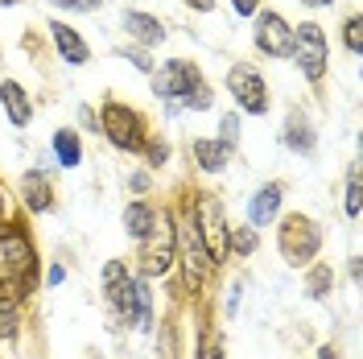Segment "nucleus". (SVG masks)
Returning <instances> with one entry per match:
<instances>
[{
    "label": "nucleus",
    "mask_w": 363,
    "mask_h": 359,
    "mask_svg": "<svg viewBox=\"0 0 363 359\" xmlns=\"http://www.w3.org/2000/svg\"><path fill=\"white\" fill-rule=\"evenodd\" d=\"M277 252L285 256L289 269H306L314 265V256L322 252V231L310 215H285L277 227Z\"/></svg>",
    "instance_id": "1"
},
{
    "label": "nucleus",
    "mask_w": 363,
    "mask_h": 359,
    "mask_svg": "<svg viewBox=\"0 0 363 359\" xmlns=\"http://www.w3.org/2000/svg\"><path fill=\"white\" fill-rule=\"evenodd\" d=\"M194 236L203 240L206 256H211V265H223L227 260V215H223V202L215 199V194H199L194 199Z\"/></svg>",
    "instance_id": "2"
},
{
    "label": "nucleus",
    "mask_w": 363,
    "mask_h": 359,
    "mask_svg": "<svg viewBox=\"0 0 363 359\" xmlns=\"http://www.w3.org/2000/svg\"><path fill=\"white\" fill-rule=\"evenodd\" d=\"M174 244H178V219L174 215H157L153 231L140 240V277L145 281L169 272V265H174Z\"/></svg>",
    "instance_id": "3"
},
{
    "label": "nucleus",
    "mask_w": 363,
    "mask_h": 359,
    "mask_svg": "<svg viewBox=\"0 0 363 359\" xmlns=\"http://www.w3.org/2000/svg\"><path fill=\"white\" fill-rule=\"evenodd\" d=\"M99 133L108 136L120 153H140L145 149V116L136 108H124V104H104Z\"/></svg>",
    "instance_id": "4"
},
{
    "label": "nucleus",
    "mask_w": 363,
    "mask_h": 359,
    "mask_svg": "<svg viewBox=\"0 0 363 359\" xmlns=\"http://www.w3.org/2000/svg\"><path fill=\"white\" fill-rule=\"evenodd\" d=\"M174 256L182 265V289L186 293H203L206 277H211V256H206L203 240L194 236V223H182L178 227V244H174Z\"/></svg>",
    "instance_id": "5"
},
{
    "label": "nucleus",
    "mask_w": 363,
    "mask_h": 359,
    "mask_svg": "<svg viewBox=\"0 0 363 359\" xmlns=\"http://www.w3.org/2000/svg\"><path fill=\"white\" fill-rule=\"evenodd\" d=\"M289 54L297 58V67H301V74L310 83H322V74H326V33H322V25H314V21L297 25Z\"/></svg>",
    "instance_id": "6"
},
{
    "label": "nucleus",
    "mask_w": 363,
    "mask_h": 359,
    "mask_svg": "<svg viewBox=\"0 0 363 359\" xmlns=\"http://www.w3.org/2000/svg\"><path fill=\"white\" fill-rule=\"evenodd\" d=\"M29 269H33V244H29V236L17 231V227L0 231V285L25 281Z\"/></svg>",
    "instance_id": "7"
},
{
    "label": "nucleus",
    "mask_w": 363,
    "mask_h": 359,
    "mask_svg": "<svg viewBox=\"0 0 363 359\" xmlns=\"http://www.w3.org/2000/svg\"><path fill=\"white\" fill-rule=\"evenodd\" d=\"M149 79H153V95H157V99H165V104H182V95L194 87L203 74H199L194 62H186V58H169V62H165L161 70H153Z\"/></svg>",
    "instance_id": "8"
},
{
    "label": "nucleus",
    "mask_w": 363,
    "mask_h": 359,
    "mask_svg": "<svg viewBox=\"0 0 363 359\" xmlns=\"http://www.w3.org/2000/svg\"><path fill=\"white\" fill-rule=\"evenodd\" d=\"M227 91L235 95V104H240L248 116L269 112V87H264V79H260L252 67H231L227 70Z\"/></svg>",
    "instance_id": "9"
},
{
    "label": "nucleus",
    "mask_w": 363,
    "mask_h": 359,
    "mask_svg": "<svg viewBox=\"0 0 363 359\" xmlns=\"http://www.w3.org/2000/svg\"><path fill=\"white\" fill-rule=\"evenodd\" d=\"M256 50L269 54V58H289V45H294V29L281 13H256Z\"/></svg>",
    "instance_id": "10"
},
{
    "label": "nucleus",
    "mask_w": 363,
    "mask_h": 359,
    "mask_svg": "<svg viewBox=\"0 0 363 359\" xmlns=\"http://www.w3.org/2000/svg\"><path fill=\"white\" fill-rule=\"evenodd\" d=\"M120 318H124L133 331H140V335H149V331H153V289H149V281H145L140 272L128 281V293H124Z\"/></svg>",
    "instance_id": "11"
},
{
    "label": "nucleus",
    "mask_w": 363,
    "mask_h": 359,
    "mask_svg": "<svg viewBox=\"0 0 363 359\" xmlns=\"http://www.w3.org/2000/svg\"><path fill=\"white\" fill-rule=\"evenodd\" d=\"M281 202H285V186L281 182H269V186H260L248 202V223L252 227H269L277 215H281Z\"/></svg>",
    "instance_id": "12"
},
{
    "label": "nucleus",
    "mask_w": 363,
    "mask_h": 359,
    "mask_svg": "<svg viewBox=\"0 0 363 359\" xmlns=\"http://www.w3.org/2000/svg\"><path fill=\"white\" fill-rule=\"evenodd\" d=\"M0 104H4L13 128H25L33 120V104H29V95H25V87L17 79H0Z\"/></svg>",
    "instance_id": "13"
},
{
    "label": "nucleus",
    "mask_w": 363,
    "mask_h": 359,
    "mask_svg": "<svg viewBox=\"0 0 363 359\" xmlns=\"http://www.w3.org/2000/svg\"><path fill=\"white\" fill-rule=\"evenodd\" d=\"M50 38H54V45H58V54H62V62H70V67H83L91 58L87 42L70 29L67 21H50Z\"/></svg>",
    "instance_id": "14"
},
{
    "label": "nucleus",
    "mask_w": 363,
    "mask_h": 359,
    "mask_svg": "<svg viewBox=\"0 0 363 359\" xmlns=\"http://www.w3.org/2000/svg\"><path fill=\"white\" fill-rule=\"evenodd\" d=\"M128 281H133V272L124 260H108L104 272H99V285H104V302L112 306L116 314H120V306H124V293H128Z\"/></svg>",
    "instance_id": "15"
},
{
    "label": "nucleus",
    "mask_w": 363,
    "mask_h": 359,
    "mask_svg": "<svg viewBox=\"0 0 363 359\" xmlns=\"http://www.w3.org/2000/svg\"><path fill=\"white\" fill-rule=\"evenodd\" d=\"M124 29H128V38L140 45H161L165 42V25L153 17V13H136V9H128L124 13Z\"/></svg>",
    "instance_id": "16"
},
{
    "label": "nucleus",
    "mask_w": 363,
    "mask_h": 359,
    "mask_svg": "<svg viewBox=\"0 0 363 359\" xmlns=\"http://www.w3.org/2000/svg\"><path fill=\"white\" fill-rule=\"evenodd\" d=\"M314 145H318V133H314V124H310V116L289 112V120H285V149H294V153H301V158H310Z\"/></svg>",
    "instance_id": "17"
},
{
    "label": "nucleus",
    "mask_w": 363,
    "mask_h": 359,
    "mask_svg": "<svg viewBox=\"0 0 363 359\" xmlns=\"http://www.w3.org/2000/svg\"><path fill=\"white\" fill-rule=\"evenodd\" d=\"M120 223H124V236H128V240H145V236L153 231V223H157V211H153L145 199H133L128 206H124Z\"/></svg>",
    "instance_id": "18"
},
{
    "label": "nucleus",
    "mask_w": 363,
    "mask_h": 359,
    "mask_svg": "<svg viewBox=\"0 0 363 359\" xmlns=\"http://www.w3.org/2000/svg\"><path fill=\"white\" fill-rule=\"evenodd\" d=\"M50 145H54V158H58L62 170H79V165H83V140H79L74 128H58Z\"/></svg>",
    "instance_id": "19"
},
{
    "label": "nucleus",
    "mask_w": 363,
    "mask_h": 359,
    "mask_svg": "<svg viewBox=\"0 0 363 359\" xmlns=\"http://www.w3.org/2000/svg\"><path fill=\"white\" fill-rule=\"evenodd\" d=\"M21 190H25V206H29V211H38V215L54 211V190H50V182H45L42 174H25Z\"/></svg>",
    "instance_id": "20"
},
{
    "label": "nucleus",
    "mask_w": 363,
    "mask_h": 359,
    "mask_svg": "<svg viewBox=\"0 0 363 359\" xmlns=\"http://www.w3.org/2000/svg\"><path fill=\"white\" fill-rule=\"evenodd\" d=\"M194 161L206 174H223L227 161H231V149H223L219 140H194Z\"/></svg>",
    "instance_id": "21"
},
{
    "label": "nucleus",
    "mask_w": 363,
    "mask_h": 359,
    "mask_svg": "<svg viewBox=\"0 0 363 359\" xmlns=\"http://www.w3.org/2000/svg\"><path fill=\"white\" fill-rule=\"evenodd\" d=\"M330 285H335L330 265H310V272H306V293H310L314 302H326V297H330Z\"/></svg>",
    "instance_id": "22"
},
{
    "label": "nucleus",
    "mask_w": 363,
    "mask_h": 359,
    "mask_svg": "<svg viewBox=\"0 0 363 359\" xmlns=\"http://www.w3.org/2000/svg\"><path fill=\"white\" fill-rule=\"evenodd\" d=\"M256 244H260L256 227H231V231H227V252H235V256H252Z\"/></svg>",
    "instance_id": "23"
},
{
    "label": "nucleus",
    "mask_w": 363,
    "mask_h": 359,
    "mask_svg": "<svg viewBox=\"0 0 363 359\" xmlns=\"http://www.w3.org/2000/svg\"><path fill=\"white\" fill-rule=\"evenodd\" d=\"M21 326V310H17V297H0V343L17 335Z\"/></svg>",
    "instance_id": "24"
},
{
    "label": "nucleus",
    "mask_w": 363,
    "mask_h": 359,
    "mask_svg": "<svg viewBox=\"0 0 363 359\" xmlns=\"http://www.w3.org/2000/svg\"><path fill=\"white\" fill-rule=\"evenodd\" d=\"M211 104H215V95H211V87H206V79H199L194 87L182 95V108H186V112H206Z\"/></svg>",
    "instance_id": "25"
},
{
    "label": "nucleus",
    "mask_w": 363,
    "mask_h": 359,
    "mask_svg": "<svg viewBox=\"0 0 363 359\" xmlns=\"http://www.w3.org/2000/svg\"><path fill=\"white\" fill-rule=\"evenodd\" d=\"M140 153L149 161V170H161V165L169 161V145H165L161 136H145V149H140Z\"/></svg>",
    "instance_id": "26"
},
{
    "label": "nucleus",
    "mask_w": 363,
    "mask_h": 359,
    "mask_svg": "<svg viewBox=\"0 0 363 359\" xmlns=\"http://www.w3.org/2000/svg\"><path fill=\"white\" fill-rule=\"evenodd\" d=\"M342 211H347L351 219H359V165H351V174H347V199H342Z\"/></svg>",
    "instance_id": "27"
},
{
    "label": "nucleus",
    "mask_w": 363,
    "mask_h": 359,
    "mask_svg": "<svg viewBox=\"0 0 363 359\" xmlns=\"http://www.w3.org/2000/svg\"><path fill=\"white\" fill-rule=\"evenodd\" d=\"M215 140H219L223 149H235V145H240V116L227 112L223 120H219V136H215Z\"/></svg>",
    "instance_id": "28"
},
{
    "label": "nucleus",
    "mask_w": 363,
    "mask_h": 359,
    "mask_svg": "<svg viewBox=\"0 0 363 359\" xmlns=\"http://www.w3.org/2000/svg\"><path fill=\"white\" fill-rule=\"evenodd\" d=\"M342 29H347V33H342L347 50H351V54H363V21H359V17H351Z\"/></svg>",
    "instance_id": "29"
},
{
    "label": "nucleus",
    "mask_w": 363,
    "mask_h": 359,
    "mask_svg": "<svg viewBox=\"0 0 363 359\" xmlns=\"http://www.w3.org/2000/svg\"><path fill=\"white\" fill-rule=\"evenodd\" d=\"M194 359H223V343L215 335H199V347H194Z\"/></svg>",
    "instance_id": "30"
},
{
    "label": "nucleus",
    "mask_w": 363,
    "mask_h": 359,
    "mask_svg": "<svg viewBox=\"0 0 363 359\" xmlns=\"http://www.w3.org/2000/svg\"><path fill=\"white\" fill-rule=\"evenodd\" d=\"M50 4H58V9H70V13H95L104 0H50Z\"/></svg>",
    "instance_id": "31"
},
{
    "label": "nucleus",
    "mask_w": 363,
    "mask_h": 359,
    "mask_svg": "<svg viewBox=\"0 0 363 359\" xmlns=\"http://www.w3.org/2000/svg\"><path fill=\"white\" fill-rule=\"evenodd\" d=\"M120 54H124V58H128V62H133L136 70H145V74H153V62H149V58H145L140 50H120Z\"/></svg>",
    "instance_id": "32"
},
{
    "label": "nucleus",
    "mask_w": 363,
    "mask_h": 359,
    "mask_svg": "<svg viewBox=\"0 0 363 359\" xmlns=\"http://www.w3.org/2000/svg\"><path fill=\"white\" fill-rule=\"evenodd\" d=\"M240 302H244V285L235 281V285L227 289V314H235V310H240Z\"/></svg>",
    "instance_id": "33"
},
{
    "label": "nucleus",
    "mask_w": 363,
    "mask_h": 359,
    "mask_svg": "<svg viewBox=\"0 0 363 359\" xmlns=\"http://www.w3.org/2000/svg\"><path fill=\"white\" fill-rule=\"evenodd\" d=\"M231 9H235V17H252L260 9V0H231Z\"/></svg>",
    "instance_id": "34"
},
{
    "label": "nucleus",
    "mask_w": 363,
    "mask_h": 359,
    "mask_svg": "<svg viewBox=\"0 0 363 359\" xmlns=\"http://www.w3.org/2000/svg\"><path fill=\"white\" fill-rule=\"evenodd\" d=\"M62 281H67V269H62V265H50V272H45V285L54 289V285H62Z\"/></svg>",
    "instance_id": "35"
},
{
    "label": "nucleus",
    "mask_w": 363,
    "mask_h": 359,
    "mask_svg": "<svg viewBox=\"0 0 363 359\" xmlns=\"http://www.w3.org/2000/svg\"><path fill=\"white\" fill-rule=\"evenodd\" d=\"M161 355L174 359V331H169V322H165V331H161Z\"/></svg>",
    "instance_id": "36"
},
{
    "label": "nucleus",
    "mask_w": 363,
    "mask_h": 359,
    "mask_svg": "<svg viewBox=\"0 0 363 359\" xmlns=\"http://www.w3.org/2000/svg\"><path fill=\"white\" fill-rule=\"evenodd\" d=\"M128 186H133L136 194H145V190H149V174H133V178H128Z\"/></svg>",
    "instance_id": "37"
},
{
    "label": "nucleus",
    "mask_w": 363,
    "mask_h": 359,
    "mask_svg": "<svg viewBox=\"0 0 363 359\" xmlns=\"http://www.w3.org/2000/svg\"><path fill=\"white\" fill-rule=\"evenodd\" d=\"M186 4H190V9H203V13H211V9H215V0H186Z\"/></svg>",
    "instance_id": "38"
},
{
    "label": "nucleus",
    "mask_w": 363,
    "mask_h": 359,
    "mask_svg": "<svg viewBox=\"0 0 363 359\" xmlns=\"http://www.w3.org/2000/svg\"><path fill=\"white\" fill-rule=\"evenodd\" d=\"M318 359H339V351H335V347H330V343H326V347H322V351H318Z\"/></svg>",
    "instance_id": "39"
},
{
    "label": "nucleus",
    "mask_w": 363,
    "mask_h": 359,
    "mask_svg": "<svg viewBox=\"0 0 363 359\" xmlns=\"http://www.w3.org/2000/svg\"><path fill=\"white\" fill-rule=\"evenodd\" d=\"M310 9H326V4H335V0H306Z\"/></svg>",
    "instance_id": "40"
},
{
    "label": "nucleus",
    "mask_w": 363,
    "mask_h": 359,
    "mask_svg": "<svg viewBox=\"0 0 363 359\" xmlns=\"http://www.w3.org/2000/svg\"><path fill=\"white\" fill-rule=\"evenodd\" d=\"M0 4H4V9H13V4H21V0H0Z\"/></svg>",
    "instance_id": "41"
},
{
    "label": "nucleus",
    "mask_w": 363,
    "mask_h": 359,
    "mask_svg": "<svg viewBox=\"0 0 363 359\" xmlns=\"http://www.w3.org/2000/svg\"><path fill=\"white\" fill-rule=\"evenodd\" d=\"M0 219H4V194H0Z\"/></svg>",
    "instance_id": "42"
},
{
    "label": "nucleus",
    "mask_w": 363,
    "mask_h": 359,
    "mask_svg": "<svg viewBox=\"0 0 363 359\" xmlns=\"http://www.w3.org/2000/svg\"><path fill=\"white\" fill-rule=\"evenodd\" d=\"M91 359H95V355H91Z\"/></svg>",
    "instance_id": "43"
}]
</instances>
